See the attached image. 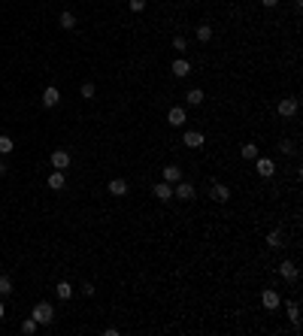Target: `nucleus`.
<instances>
[{
	"label": "nucleus",
	"instance_id": "1",
	"mask_svg": "<svg viewBox=\"0 0 303 336\" xmlns=\"http://www.w3.org/2000/svg\"><path fill=\"white\" fill-rule=\"evenodd\" d=\"M30 318H33L37 324H43V327H46V324H52V321H55V306H52V303H46V300H40V303L30 309Z\"/></svg>",
	"mask_w": 303,
	"mask_h": 336
},
{
	"label": "nucleus",
	"instance_id": "2",
	"mask_svg": "<svg viewBox=\"0 0 303 336\" xmlns=\"http://www.w3.org/2000/svg\"><path fill=\"white\" fill-rule=\"evenodd\" d=\"M255 170H258V176H261V179H270V176L276 173V164L270 161V157H255Z\"/></svg>",
	"mask_w": 303,
	"mask_h": 336
},
{
	"label": "nucleus",
	"instance_id": "3",
	"mask_svg": "<svg viewBox=\"0 0 303 336\" xmlns=\"http://www.w3.org/2000/svg\"><path fill=\"white\" fill-rule=\"evenodd\" d=\"M276 112H279L282 118L297 115V97H282V100H279V106H276Z\"/></svg>",
	"mask_w": 303,
	"mask_h": 336
},
{
	"label": "nucleus",
	"instance_id": "4",
	"mask_svg": "<svg viewBox=\"0 0 303 336\" xmlns=\"http://www.w3.org/2000/svg\"><path fill=\"white\" fill-rule=\"evenodd\" d=\"M167 121H170V128H185V121H188V112L182 109V106H173V109L167 112Z\"/></svg>",
	"mask_w": 303,
	"mask_h": 336
},
{
	"label": "nucleus",
	"instance_id": "5",
	"mask_svg": "<svg viewBox=\"0 0 303 336\" xmlns=\"http://www.w3.org/2000/svg\"><path fill=\"white\" fill-rule=\"evenodd\" d=\"M182 143H185L188 149H200V146L206 143V136H203L200 130H185V133H182Z\"/></svg>",
	"mask_w": 303,
	"mask_h": 336
},
{
	"label": "nucleus",
	"instance_id": "6",
	"mask_svg": "<svg viewBox=\"0 0 303 336\" xmlns=\"http://www.w3.org/2000/svg\"><path fill=\"white\" fill-rule=\"evenodd\" d=\"M173 197H179V200H194V185L191 182H176V188H173Z\"/></svg>",
	"mask_w": 303,
	"mask_h": 336
},
{
	"label": "nucleus",
	"instance_id": "7",
	"mask_svg": "<svg viewBox=\"0 0 303 336\" xmlns=\"http://www.w3.org/2000/svg\"><path fill=\"white\" fill-rule=\"evenodd\" d=\"M279 276H282L285 282H297V279H300V270L294 267L291 260H282V263H279Z\"/></svg>",
	"mask_w": 303,
	"mask_h": 336
},
{
	"label": "nucleus",
	"instance_id": "8",
	"mask_svg": "<svg viewBox=\"0 0 303 336\" xmlns=\"http://www.w3.org/2000/svg\"><path fill=\"white\" fill-rule=\"evenodd\" d=\"M58 103H61V91H58L55 85H49L46 91H43V106H46V109H52V106H58Z\"/></svg>",
	"mask_w": 303,
	"mask_h": 336
},
{
	"label": "nucleus",
	"instance_id": "9",
	"mask_svg": "<svg viewBox=\"0 0 303 336\" xmlns=\"http://www.w3.org/2000/svg\"><path fill=\"white\" fill-rule=\"evenodd\" d=\"M52 167H55V170H64V173H67V167H70V152H64V149L52 152Z\"/></svg>",
	"mask_w": 303,
	"mask_h": 336
},
{
	"label": "nucleus",
	"instance_id": "10",
	"mask_svg": "<svg viewBox=\"0 0 303 336\" xmlns=\"http://www.w3.org/2000/svg\"><path fill=\"white\" fill-rule=\"evenodd\" d=\"M209 194H212V200H216V203H227V200H230V188H227V185H221V182L212 185V188H209Z\"/></svg>",
	"mask_w": 303,
	"mask_h": 336
},
{
	"label": "nucleus",
	"instance_id": "11",
	"mask_svg": "<svg viewBox=\"0 0 303 336\" xmlns=\"http://www.w3.org/2000/svg\"><path fill=\"white\" fill-rule=\"evenodd\" d=\"M279 303H282V297L276 291H261V306L264 309H279Z\"/></svg>",
	"mask_w": 303,
	"mask_h": 336
},
{
	"label": "nucleus",
	"instance_id": "12",
	"mask_svg": "<svg viewBox=\"0 0 303 336\" xmlns=\"http://www.w3.org/2000/svg\"><path fill=\"white\" fill-rule=\"evenodd\" d=\"M152 194H155L158 200L167 203V200H173V185H170V182H158V185L152 188Z\"/></svg>",
	"mask_w": 303,
	"mask_h": 336
},
{
	"label": "nucleus",
	"instance_id": "13",
	"mask_svg": "<svg viewBox=\"0 0 303 336\" xmlns=\"http://www.w3.org/2000/svg\"><path fill=\"white\" fill-rule=\"evenodd\" d=\"M170 70H173V76H179V79H182V76L191 73V61H188V58H176Z\"/></svg>",
	"mask_w": 303,
	"mask_h": 336
},
{
	"label": "nucleus",
	"instance_id": "14",
	"mask_svg": "<svg viewBox=\"0 0 303 336\" xmlns=\"http://www.w3.org/2000/svg\"><path fill=\"white\" fill-rule=\"evenodd\" d=\"M64 185H67V173H64V170H55V173L49 176V188H52V191H61Z\"/></svg>",
	"mask_w": 303,
	"mask_h": 336
},
{
	"label": "nucleus",
	"instance_id": "15",
	"mask_svg": "<svg viewBox=\"0 0 303 336\" xmlns=\"http://www.w3.org/2000/svg\"><path fill=\"white\" fill-rule=\"evenodd\" d=\"M106 191H110L112 197H124V194H128V182H124V179H112L110 185H106Z\"/></svg>",
	"mask_w": 303,
	"mask_h": 336
},
{
	"label": "nucleus",
	"instance_id": "16",
	"mask_svg": "<svg viewBox=\"0 0 303 336\" xmlns=\"http://www.w3.org/2000/svg\"><path fill=\"white\" fill-rule=\"evenodd\" d=\"M182 179V170L176 167V164H170V167H164V182H170V185H176Z\"/></svg>",
	"mask_w": 303,
	"mask_h": 336
},
{
	"label": "nucleus",
	"instance_id": "17",
	"mask_svg": "<svg viewBox=\"0 0 303 336\" xmlns=\"http://www.w3.org/2000/svg\"><path fill=\"white\" fill-rule=\"evenodd\" d=\"M55 294H58V300H70L76 291H73V285H70V282H58V285H55Z\"/></svg>",
	"mask_w": 303,
	"mask_h": 336
},
{
	"label": "nucleus",
	"instance_id": "18",
	"mask_svg": "<svg viewBox=\"0 0 303 336\" xmlns=\"http://www.w3.org/2000/svg\"><path fill=\"white\" fill-rule=\"evenodd\" d=\"M58 22H61V27H64V30H73V27H76V15H73V12H67V9H64V12H61V19H58Z\"/></svg>",
	"mask_w": 303,
	"mask_h": 336
},
{
	"label": "nucleus",
	"instance_id": "19",
	"mask_svg": "<svg viewBox=\"0 0 303 336\" xmlns=\"http://www.w3.org/2000/svg\"><path fill=\"white\" fill-rule=\"evenodd\" d=\"M185 100H188V106H200L203 103V91L200 88H191V91L185 94Z\"/></svg>",
	"mask_w": 303,
	"mask_h": 336
},
{
	"label": "nucleus",
	"instance_id": "20",
	"mask_svg": "<svg viewBox=\"0 0 303 336\" xmlns=\"http://www.w3.org/2000/svg\"><path fill=\"white\" fill-rule=\"evenodd\" d=\"M240 155L246 157V161H255V157H258L261 152H258V146H255V143H246V146L240 149Z\"/></svg>",
	"mask_w": 303,
	"mask_h": 336
},
{
	"label": "nucleus",
	"instance_id": "21",
	"mask_svg": "<svg viewBox=\"0 0 303 336\" xmlns=\"http://www.w3.org/2000/svg\"><path fill=\"white\" fill-rule=\"evenodd\" d=\"M285 312H288V318H291V324H297V321H300V306H297V300H291V303L285 306Z\"/></svg>",
	"mask_w": 303,
	"mask_h": 336
},
{
	"label": "nucleus",
	"instance_id": "22",
	"mask_svg": "<svg viewBox=\"0 0 303 336\" xmlns=\"http://www.w3.org/2000/svg\"><path fill=\"white\" fill-rule=\"evenodd\" d=\"M267 245H270V249H279V245H282V231H270V233H267Z\"/></svg>",
	"mask_w": 303,
	"mask_h": 336
},
{
	"label": "nucleus",
	"instance_id": "23",
	"mask_svg": "<svg viewBox=\"0 0 303 336\" xmlns=\"http://www.w3.org/2000/svg\"><path fill=\"white\" fill-rule=\"evenodd\" d=\"M9 294H12V279L0 276V297H9Z\"/></svg>",
	"mask_w": 303,
	"mask_h": 336
},
{
	"label": "nucleus",
	"instance_id": "24",
	"mask_svg": "<svg viewBox=\"0 0 303 336\" xmlns=\"http://www.w3.org/2000/svg\"><path fill=\"white\" fill-rule=\"evenodd\" d=\"M197 40L200 43H209L212 40V27L209 25H197Z\"/></svg>",
	"mask_w": 303,
	"mask_h": 336
},
{
	"label": "nucleus",
	"instance_id": "25",
	"mask_svg": "<svg viewBox=\"0 0 303 336\" xmlns=\"http://www.w3.org/2000/svg\"><path fill=\"white\" fill-rule=\"evenodd\" d=\"M37 327H40V324L33 321V318H28V321H22V333H25V336H33V333H37Z\"/></svg>",
	"mask_w": 303,
	"mask_h": 336
},
{
	"label": "nucleus",
	"instance_id": "26",
	"mask_svg": "<svg viewBox=\"0 0 303 336\" xmlns=\"http://www.w3.org/2000/svg\"><path fill=\"white\" fill-rule=\"evenodd\" d=\"M12 149H15V143H12V139L3 133V136H0V155H9Z\"/></svg>",
	"mask_w": 303,
	"mask_h": 336
},
{
	"label": "nucleus",
	"instance_id": "27",
	"mask_svg": "<svg viewBox=\"0 0 303 336\" xmlns=\"http://www.w3.org/2000/svg\"><path fill=\"white\" fill-rule=\"evenodd\" d=\"M79 94H82L85 100H94V85H91V82H85V85L79 88Z\"/></svg>",
	"mask_w": 303,
	"mask_h": 336
},
{
	"label": "nucleus",
	"instance_id": "28",
	"mask_svg": "<svg viewBox=\"0 0 303 336\" xmlns=\"http://www.w3.org/2000/svg\"><path fill=\"white\" fill-rule=\"evenodd\" d=\"M279 152H282V155H294V143H291V139H282V143H279Z\"/></svg>",
	"mask_w": 303,
	"mask_h": 336
},
{
	"label": "nucleus",
	"instance_id": "29",
	"mask_svg": "<svg viewBox=\"0 0 303 336\" xmlns=\"http://www.w3.org/2000/svg\"><path fill=\"white\" fill-rule=\"evenodd\" d=\"M173 49H176V52H185V49H188L185 37H173Z\"/></svg>",
	"mask_w": 303,
	"mask_h": 336
},
{
	"label": "nucleus",
	"instance_id": "30",
	"mask_svg": "<svg viewBox=\"0 0 303 336\" xmlns=\"http://www.w3.org/2000/svg\"><path fill=\"white\" fill-rule=\"evenodd\" d=\"M131 12H142V9H146V0H131Z\"/></svg>",
	"mask_w": 303,
	"mask_h": 336
},
{
	"label": "nucleus",
	"instance_id": "31",
	"mask_svg": "<svg viewBox=\"0 0 303 336\" xmlns=\"http://www.w3.org/2000/svg\"><path fill=\"white\" fill-rule=\"evenodd\" d=\"M82 294L85 297H94V285H91V282H85V285H82Z\"/></svg>",
	"mask_w": 303,
	"mask_h": 336
},
{
	"label": "nucleus",
	"instance_id": "32",
	"mask_svg": "<svg viewBox=\"0 0 303 336\" xmlns=\"http://www.w3.org/2000/svg\"><path fill=\"white\" fill-rule=\"evenodd\" d=\"M276 3H279V0H261V6H267V9H273Z\"/></svg>",
	"mask_w": 303,
	"mask_h": 336
},
{
	"label": "nucleus",
	"instance_id": "33",
	"mask_svg": "<svg viewBox=\"0 0 303 336\" xmlns=\"http://www.w3.org/2000/svg\"><path fill=\"white\" fill-rule=\"evenodd\" d=\"M9 173V167H6V161H0V176H6Z\"/></svg>",
	"mask_w": 303,
	"mask_h": 336
},
{
	"label": "nucleus",
	"instance_id": "34",
	"mask_svg": "<svg viewBox=\"0 0 303 336\" xmlns=\"http://www.w3.org/2000/svg\"><path fill=\"white\" fill-rule=\"evenodd\" d=\"M3 315H6V309H3V303H0V318H3Z\"/></svg>",
	"mask_w": 303,
	"mask_h": 336
}]
</instances>
